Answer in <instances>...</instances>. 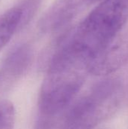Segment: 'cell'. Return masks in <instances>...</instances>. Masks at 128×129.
Listing matches in <instances>:
<instances>
[{
    "instance_id": "3957f363",
    "label": "cell",
    "mask_w": 128,
    "mask_h": 129,
    "mask_svg": "<svg viewBox=\"0 0 128 129\" xmlns=\"http://www.w3.org/2000/svg\"><path fill=\"white\" fill-rule=\"evenodd\" d=\"M122 98L120 84L105 79L94 85L72 104L63 116L60 129H94L117 110Z\"/></svg>"
},
{
    "instance_id": "277c9868",
    "label": "cell",
    "mask_w": 128,
    "mask_h": 129,
    "mask_svg": "<svg viewBox=\"0 0 128 129\" xmlns=\"http://www.w3.org/2000/svg\"><path fill=\"white\" fill-rule=\"evenodd\" d=\"M33 60V50L28 43L14 47L0 64V94L10 91L23 79Z\"/></svg>"
},
{
    "instance_id": "ba28073f",
    "label": "cell",
    "mask_w": 128,
    "mask_h": 129,
    "mask_svg": "<svg viewBox=\"0 0 128 129\" xmlns=\"http://www.w3.org/2000/svg\"><path fill=\"white\" fill-rule=\"evenodd\" d=\"M42 0H22L17 5L22 11L21 29H23L33 18L38 10Z\"/></svg>"
},
{
    "instance_id": "8992f818",
    "label": "cell",
    "mask_w": 128,
    "mask_h": 129,
    "mask_svg": "<svg viewBox=\"0 0 128 129\" xmlns=\"http://www.w3.org/2000/svg\"><path fill=\"white\" fill-rule=\"evenodd\" d=\"M118 36L94 60L91 73L96 76L108 75L127 63L128 34L120 38Z\"/></svg>"
},
{
    "instance_id": "30bf717a",
    "label": "cell",
    "mask_w": 128,
    "mask_h": 129,
    "mask_svg": "<svg viewBox=\"0 0 128 129\" xmlns=\"http://www.w3.org/2000/svg\"><path fill=\"white\" fill-rule=\"evenodd\" d=\"M98 1H100V0H90V2L94 3V2H98Z\"/></svg>"
},
{
    "instance_id": "6da1fadb",
    "label": "cell",
    "mask_w": 128,
    "mask_h": 129,
    "mask_svg": "<svg viewBox=\"0 0 128 129\" xmlns=\"http://www.w3.org/2000/svg\"><path fill=\"white\" fill-rule=\"evenodd\" d=\"M91 63L88 54L66 34L60 39L47 63L35 129H54L91 73Z\"/></svg>"
},
{
    "instance_id": "9c48e42d",
    "label": "cell",
    "mask_w": 128,
    "mask_h": 129,
    "mask_svg": "<svg viewBox=\"0 0 128 129\" xmlns=\"http://www.w3.org/2000/svg\"><path fill=\"white\" fill-rule=\"evenodd\" d=\"M15 119L14 105L8 101H0V129H13Z\"/></svg>"
},
{
    "instance_id": "7a4b0ae2",
    "label": "cell",
    "mask_w": 128,
    "mask_h": 129,
    "mask_svg": "<svg viewBox=\"0 0 128 129\" xmlns=\"http://www.w3.org/2000/svg\"><path fill=\"white\" fill-rule=\"evenodd\" d=\"M127 21L128 0H103L68 35L93 62L119 35Z\"/></svg>"
},
{
    "instance_id": "52a82bcc",
    "label": "cell",
    "mask_w": 128,
    "mask_h": 129,
    "mask_svg": "<svg viewBox=\"0 0 128 129\" xmlns=\"http://www.w3.org/2000/svg\"><path fill=\"white\" fill-rule=\"evenodd\" d=\"M21 19L22 11L18 5L0 16V51L17 31L21 30Z\"/></svg>"
},
{
    "instance_id": "5b68a950",
    "label": "cell",
    "mask_w": 128,
    "mask_h": 129,
    "mask_svg": "<svg viewBox=\"0 0 128 129\" xmlns=\"http://www.w3.org/2000/svg\"><path fill=\"white\" fill-rule=\"evenodd\" d=\"M89 0H57L39 22L45 33H52L69 24L88 5Z\"/></svg>"
}]
</instances>
